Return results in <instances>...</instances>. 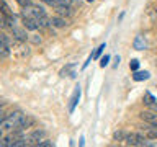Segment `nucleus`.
I'll use <instances>...</instances> for the list:
<instances>
[{
	"mask_svg": "<svg viewBox=\"0 0 157 147\" xmlns=\"http://www.w3.org/2000/svg\"><path fill=\"white\" fill-rule=\"evenodd\" d=\"M21 118H23V113L21 111L10 113V115H7V116H5V119L0 123V129H3V131H13V129H17L18 124H20V121H21Z\"/></svg>",
	"mask_w": 157,
	"mask_h": 147,
	"instance_id": "f257e3e1",
	"label": "nucleus"
},
{
	"mask_svg": "<svg viewBox=\"0 0 157 147\" xmlns=\"http://www.w3.org/2000/svg\"><path fill=\"white\" fill-rule=\"evenodd\" d=\"M124 142L128 145H147L146 136L139 134V132H129V134H126Z\"/></svg>",
	"mask_w": 157,
	"mask_h": 147,
	"instance_id": "f03ea898",
	"label": "nucleus"
},
{
	"mask_svg": "<svg viewBox=\"0 0 157 147\" xmlns=\"http://www.w3.org/2000/svg\"><path fill=\"white\" fill-rule=\"evenodd\" d=\"M80 85L75 87V90H74L72 96H71V103H69V113H74V110H75V106L78 105V101H80Z\"/></svg>",
	"mask_w": 157,
	"mask_h": 147,
	"instance_id": "7ed1b4c3",
	"label": "nucleus"
},
{
	"mask_svg": "<svg viewBox=\"0 0 157 147\" xmlns=\"http://www.w3.org/2000/svg\"><path fill=\"white\" fill-rule=\"evenodd\" d=\"M21 17H23V26L26 29H29V31H36V29L39 28L34 17H31V15H21Z\"/></svg>",
	"mask_w": 157,
	"mask_h": 147,
	"instance_id": "20e7f679",
	"label": "nucleus"
},
{
	"mask_svg": "<svg viewBox=\"0 0 157 147\" xmlns=\"http://www.w3.org/2000/svg\"><path fill=\"white\" fill-rule=\"evenodd\" d=\"M139 116H141V119H142V121L149 123V124H151L152 127H157V113L142 111V113H139Z\"/></svg>",
	"mask_w": 157,
	"mask_h": 147,
	"instance_id": "39448f33",
	"label": "nucleus"
},
{
	"mask_svg": "<svg viewBox=\"0 0 157 147\" xmlns=\"http://www.w3.org/2000/svg\"><path fill=\"white\" fill-rule=\"evenodd\" d=\"M44 136H46V131H43V129H36V131H33L31 134L28 136L29 144H31V145H36V144H38V142L43 139Z\"/></svg>",
	"mask_w": 157,
	"mask_h": 147,
	"instance_id": "423d86ee",
	"label": "nucleus"
},
{
	"mask_svg": "<svg viewBox=\"0 0 157 147\" xmlns=\"http://www.w3.org/2000/svg\"><path fill=\"white\" fill-rule=\"evenodd\" d=\"M31 124H34V118L28 116V115H26V116L23 115V118H21V121H20V124H18L17 129H18V131H25L26 127H29Z\"/></svg>",
	"mask_w": 157,
	"mask_h": 147,
	"instance_id": "0eeeda50",
	"label": "nucleus"
},
{
	"mask_svg": "<svg viewBox=\"0 0 157 147\" xmlns=\"http://www.w3.org/2000/svg\"><path fill=\"white\" fill-rule=\"evenodd\" d=\"M132 47L136 49V51H144L146 49V39L142 34H137L134 38V43H132Z\"/></svg>",
	"mask_w": 157,
	"mask_h": 147,
	"instance_id": "6e6552de",
	"label": "nucleus"
},
{
	"mask_svg": "<svg viewBox=\"0 0 157 147\" xmlns=\"http://www.w3.org/2000/svg\"><path fill=\"white\" fill-rule=\"evenodd\" d=\"M12 31H13V36L18 39V41H21V43H25L28 39V34H26V31L25 29H21V28H18V26H13L12 28Z\"/></svg>",
	"mask_w": 157,
	"mask_h": 147,
	"instance_id": "1a4fd4ad",
	"label": "nucleus"
},
{
	"mask_svg": "<svg viewBox=\"0 0 157 147\" xmlns=\"http://www.w3.org/2000/svg\"><path fill=\"white\" fill-rule=\"evenodd\" d=\"M151 77V74L147 70H136L134 75H132V80L134 82H142V80H147Z\"/></svg>",
	"mask_w": 157,
	"mask_h": 147,
	"instance_id": "9d476101",
	"label": "nucleus"
},
{
	"mask_svg": "<svg viewBox=\"0 0 157 147\" xmlns=\"http://www.w3.org/2000/svg\"><path fill=\"white\" fill-rule=\"evenodd\" d=\"M51 24H52V26H56V28H66L67 21L64 18H61V17H52L51 18Z\"/></svg>",
	"mask_w": 157,
	"mask_h": 147,
	"instance_id": "9b49d317",
	"label": "nucleus"
},
{
	"mask_svg": "<svg viewBox=\"0 0 157 147\" xmlns=\"http://www.w3.org/2000/svg\"><path fill=\"white\" fill-rule=\"evenodd\" d=\"M0 13H3L5 17H12V15H13L12 10H10V7L3 2V0H0Z\"/></svg>",
	"mask_w": 157,
	"mask_h": 147,
	"instance_id": "f8f14e48",
	"label": "nucleus"
},
{
	"mask_svg": "<svg viewBox=\"0 0 157 147\" xmlns=\"http://www.w3.org/2000/svg\"><path fill=\"white\" fill-rule=\"evenodd\" d=\"M56 12L59 15H66V17H71L72 12H71V7H64V5H61V7H57L56 8Z\"/></svg>",
	"mask_w": 157,
	"mask_h": 147,
	"instance_id": "ddd939ff",
	"label": "nucleus"
},
{
	"mask_svg": "<svg viewBox=\"0 0 157 147\" xmlns=\"http://www.w3.org/2000/svg\"><path fill=\"white\" fill-rule=\"evenodd\" d=\"M74 66H75V64H69V66H66L61 70V77H66V75H71V77H74V74L71 72L72 69H74Z\"/></svg>",
	"mask_w": 157,
	"mask_h": 147,
	"instance_id": "4468645a",
	"label": "nucleus"
},
{
	"mask_svg": "<svg viewBox=\"0 0 157 147\" xmlns=\"http://www.w3.org/2000/svg\"><path fill=\"white\" fill-rule=\"evenodd\" d=\"M10 56V47L5 44H0V59H7Z\"/></svg>",
	"mask_w": 157,
	"mask_h": 147,
	"instance_id": "2eb2a0df",
	"label": "nucleus"
},
{
	"mask_svg": "<svg viewBox=\"0 0 157 147\" xmlns=\"http://www.w3.org/2000/svg\"><path fill=\"white\" fill-rule=\"evenodd\" d=\"M154 101H155V98L152 96V93H151V92H146V93H144V103H146V105L151 106Z\"/></svg>",
	"mask_w": 157,
	"mask_h": 147,
	"instance_id": "dca6fc26",
	"label": "nucleus"
},
{
	"mask_svg": "<svg viewBox=\"0 0 157 147\" xmlns=\"http://www.w3.org/2000/svg\"><path fill=\"white\" fill-rule=\"evenodd\" d=\"M105 49H106V46H105V44H100V46H98V47L95 49V52L92 54V57H93V59H98V57L101 56V52L105 51Z\"/></svg>",
	"mask_w": 157,
	"mask_h": 147,
	"instance_id": "f3484780",
	"label": "nucleus"
},
{
	"mask_svg": "<svg viewBox=\"0 0 157 147\" xmlns=\"http://www.w3.org/2000/svg\"><path fill=\"white\" fill-rule=\"evenodd\" d=\"M0 44H5V46H8V47H10V44H12L10 38L5 33H2V31H0Z\"/></svg>",
	"mask_w": 157,
	"mask_h": 147,
	"instance_id": "a211bd4d",
	"label": "nucleus"
},
{
	"mask_svg": "<svg viewBox=\"0 0 157 147\" xmlns=\"http://www.w3.org/2000/svg\"><path fill=\"white\" fill-rule=\"evenodd\" d=\"M124 137H126V132H123V131H116L113 134V139L115 141H124Z\"/></svg>",
	"mask_w": 157,
	"mask_h": 147,
	"instance_id": "6ab92c4d",
	"label": "nucleus"
},
{
	"mask_svg": "<svg viewBox=\"0 0 157 147\" xmlns=\"http://www.w3.org/2000/svg\"><path fill=\"white\" fill-rule=\"evenodd\" d=\"M146 137H149V139H157V127L147 131V132H146Z\"/></svg>",
	"mask_w": 157,
	"mask_h": 147,
	"instance_id": "aec40b11",
	"label": "nucleus"
},
{
	"mask_svg": "<svg viewBox=\"0 0 157 147\" xmlns=\"http://www.w3.org/2000/svg\"><path fill=\"white\" fill-rule=\"evenodd\" d=\"M129 69L132 72H136L137 69H139V61H137V59H132V61L129 62Z\"/></svg>",
	"mask_w": 157,
	"mask_h": 147,
	"instance_id": "412c9836",
	"label": "nucleus"
},
{
	"mask_svg": "<svg viewBox=\"0 0 157 147\" xmlns=\"http://www.w3.org/2000/svg\"><path fill=\"white\" fill-rule=\"evenodd\" d=\"M7 26H8L7 18H5V15H3V13H0V29H3V28H7Z\"/></svg>",
	"mask_w": 157,
	"mask_h": 147,
	"instance_id": "4be33fe9",
	"label": "nucleus"
},
{
	"mask_svg": "<svg viewBox=\"0 0 157 147\" xmlns=\"http://www.w3.org/2000/svg\"><path fill=\"white\" fill-rule=\"evenodd\" d=\"M17 3H18V5H21L23 8L31 7V0H17Z\"/></svg>",
	"mask_w": 157,
	"mask_h": 147,
	"instance_id": "5701e85b",
	"label": "nucleus"
},
{
	"mask_svg": "<svg viewBox=\"0 0 157 147\" xmlns=\"http://www.w3.org/2000/svg\"><path fill=\"white\" fill-rule=\"evenodd\" d=\"M43 2L46 3V5H49V7H54V8L59 7V2H57V0H43Z\"/></svg>",
	"mask_w": 157,
	"mask_h": 147,
	"instance_id": "b1692460",
	"label": "nucleus"
},
{
	"mask_svg": "<svg viewBox=\"0 0 157 147\" xmlns=\"http://www.w3.org/2000/svg\"><path fill=\"white\" fill-rule=\"evenodd\" d=\"M36 145H38V147H51V145H52V142L46 139V141H39Z\"/></svg>",
	"mask_w": 157,
	"mask_h": 147,
	"instance_id": "393cba45",
	"label": "nucleus"
},
{
	"mask_svg": "<svg viewBox=\"0 0 157 147\" xmlns=\"http://www.w3.org/2000/svg\"><path fill=\"white\" fill-rule=\"evenodd\" d=\"M59 2V7H61V5H64V7H71L72 5V0H57Z\"/></svg>",
	"mask_w": 157,
	"mask_h": 147,
	"instance_id": "a878e982",
	"label": "nucleus"
},
{
	"mask_svg": "<svg viewBox=\"0 0 157 147\" xmlns=\"http://www.w3.org/2000/svg\"><path fill=\"white\" fill-rule=\"evenodd\" d=\"M108 62H110V56H105V57H101L100 66H101V67H106V66H108Z\"/></svg>",
	"mask_w": 157,
	"mask_h": 147,
	"instance_id": "bb28decb",
	"label": "nucleus"
},
{
	"mask_svg": "<svg viewBox=\"0 0 157 147\" xmlns=\"http://www.w3.org/2000/svg\"><path fill=\"white\" fill-rule=\"evenodd\" d=\"M31 39H33V43H36V44H38V43H41V38H38L36 34H33V38H31Z\"/></svg>",
	"mask_w": 157,
	"mask_h": 147,
	"instance_id": "cd10ccee",
	"label": "nucleus"
},
{
	"mask_svg": "<svg viewBox=\"0 0 157 147\" xmlns=\"http://www.w3.org/2000/svg\"><path fill=\"white\" fill-rule=\"evenodd\" d=\"M151 108H152V110H154L155 113H157V100L154 101V103H152V105H151Z\"/></svg>",
	"mask_w": 157,
	"mask_h": 147,
	"instance_id": "c85d7f7f",
	"label": "nucleus"
},
{
	"mask_svg": "<svg viewBox=\"0 0 157 147\" xmlns=\"http://www.w3.org/2000/svg\"><path fill=\"white\" fill-rule=\"evenodd\" d=\"M5 116H7V115H5V113H3L2 110H0V123H2V121L5 119Z\"/></svg>",
	"mask_w": 157,
	"mask_h": 147,
	"instance_id": "c756f323",
	"label": "nucleus"
},
{
	"mask_svg": "<svg viewBox=\"0 0 157 147\" xmlns=\"http://www.w3.org/2000/svg\"><path fill=\"white\" fill-rule=\"evenodd\" d=\"M3 137V129H0V139Z\"/></svg>",
	"mask_w": 157,
	"mask_h": 147,
	"instance_id": "7c9ffc66",
	"label": "nucleus"
},
{
	"mask_svg": "<svg viewBox=\"0 0 157 147\" xmlns=\"http://www.w3.org/2000/svg\"><path fill=\"white\" fill-rule=\"evenodd\" d=\"M87 2H95V0H87Z\"/></svg>",
	"mask_w": 157,
	"mask_h": 147,
	"instance_id": "2f4dec72",
	"label": "nucleus"
}]
</instances>
